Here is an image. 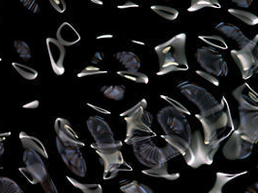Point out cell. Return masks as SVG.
<instances>
[{
    "instance_id": "6da1fadb",
    "label": "cell",
    "mask_w": 258,
    "mask_h": 193,
    "mask_svg": "<svg viewBox=\"0 0 258 193\" xmlns=\"http://www.w3.org/2000/svg\"><path fill=\"white\" fill-rule=\"evenodd\" d=\"M146 109L147 101L142 99L137 105L120 114L127 123V136L125 142L132 147L151 141L157 136L151 129L153 115Z\"/></svg>"
},
{
    "instance_id": "7a4b0ae2",
    "label": "cell",
    "mask_w": 258,
    "mask_h": 193,
    "mask_svg": "<svg viewBox=\"0 0 258 193\" xmlns=\"http://www.w3.org/2000/svg\"><path fill=\"white\" fill-rule=\"evenodd\" d=\"M186 46L187 34L180 33L155 47V52L160 64L157 75L188 71L189 66L186 53Z\"/></svg>"
},
{
    "instance_id": "3957f363",
    "label": "cell",
    "mask_w": 258,
    "mask_h": 193,
    "mask_svg": "<svg viewBox=\"0 0 258 193\" xmlns=\"http://www.w3.org/2000/svg\"><path fill=\"white\" fill-rule=\"evenodd\" d=\"M227 137V135L217 139L211 144H205L202 133L197 131L191 134L189 146L183 155L186 163L191 168H200L202 165H211L214 162L220 145Z\"/></svg>"
},
{
    "instance_id": "277c9868",
    "label": "cell",
    "mask_w": 258,
    "mask_h": 193,
    "mask_svg": "<svg viewBox=\"0 0 258 193\" xmlns=\"http://www.w3.org/2000/svg\"><path fill=\"white\" fill-rule=\"evenodd\" d=\"M178 89L183 96H186L194 105L198 107L201 116L208 117L215 113L223 111L224 109L223 102H219L203 87L183 81L178 84Z\"/></svg>"
},
{
    "instance_id": "5b68a950",
    "label": "cell",
    "mask_w": 258,
    "mask_h": 193,
    "mask_svg": "<svg viewBox=\"0 0 258 193\" xmlns=\"http://www.w3.org/2000/svg\"><path fill=\"white\" fill-rule=\"evenodd\" d=\"M157 119L166 135H177L190 141L192 132L185 113L168 106L158 112Z\"/></svg>"
},
{
    "instance_id": "8992f818",
    "label": "cell",
    "mask_w": 258,
    "mask_h": 193,
    "mask_svg": "<svg viewBox=\"0 0 258 193\" xmlns=\"http://www.w3.org/2000/svg\"><path fill=\"white\" fill-rule=\"evenodd\" d=\"M257 38L255 37L246 47L240 48V50L232 49L230 51L231 57L238 66L244 80L252 77L257 71Z\"/></svg>"
},
{
    "instance_id": "52a82bcc",
    "label": "cell",
    "mask_w": 258,
    "mask_h": 193,
    "mask_svg": "<svg viewBox=\"0 0 258 193\" xmlns=\"http://www.w3.org/2000/svg\"><path fill=\"white\" fill-rule=\"evenodd\" d=\"M196 59L204 72L211 73L214 76L224 77L228 74L227 62L223 55L210 47H202L196 51Z\"/></svg>"
},
{
    "instance_id": "ba28073f",
    "label": "cell",
    "mask_w": 258,
    "mask_h": 193,
    "mask_svg": "<svg viewBox=\"0 0 258 193\" xmlns=\"http://www.w3.org/2000/svg\"><path fill=\"white\" fill-rule=\"evenodd\" d=\"M196 118L200 121L202 126L205 144H211L212 142L219 139V133L223 132L226 128H228V126H230L232 129L234 128L230 114L223 110L208 117L201 116L199 113L196 114Z\"/></svg>"
},
{
    "instance_id": "9c48e42d",
    "label": "cell",
    "mask_w": 258,
    "mask_h": 193,
    "mask_svg": "<svg viewBox=\"0 0 258 193\" xmlns=\"http://www.w3.org/2000/svg\"><path fill=\"white\" fill-rule=\"evenodd\" d=\"M23 160L24 167H21L19 170L31 184L41 183L49 175L43 158L36 152L25 150Z\"/></svg>"
},
{
    "instance_id": "30bf717a",
    "label": "cell",
    "mask_w": 258,
    "mask_h": 193,
    "mask_svg": "<svg viewBox=\"0 0 258 193\" xmlns=\"http://www.w3.org/2000/svg\"><path fill=\"white\" fill-rule=\"evenodd\" d=\"M253 143L246 140L239 131L234 130L223 148V157L228 160L246 159L252 154Z\"/></svg>"
},
{
    "instance_id": "8fae6325",
    "label": "cell",
    "mask_w": 258,
    "mask_h": 193,
    "mask_svg": "<svg viewBox=\"0 0 258 193\" xmlns=\"http://www.w3.org/2000/svg\"><path fill=\"white\" fill-rule=\"evenodd\" d=\"M56 147L59 155L61 156V158L67 168L78 177L84 178L86 176L87 166L83 155L80 151V148L67 147L62 144L58 138H56Z\"/></svg>"
},
{
    "instance_id": "7c38bea8",
    "label": "cell",
    "mask_w": 258,
    "mask_h": 193,
    "mask_svg": "<svg viewBox=\"0 0 258 193\" xmlns=\"http://www.w3.org/2000/svg\"><path fill=\"white\" fill-rule=\"evenodd\" d=\"M133 152L138 161L147 168H153L167 162L162 148L151 141L133 147Z\"/></svg>"
},
{
    "instance_id": "4fadbf2b",
    "label": "cell",
    "mask_w": 258,
    "mask_h": 193,
    "mask_svg": "<svg viewBox=\"0 0 258 193\" xmlns=\"http://www.w3.org/2000/svg\"><path fill=\"white\" fill-rule=\"evenodd\" d=\"M240 123L237 129L246 140L256 144L258 140V110L239 109Z\"/></svg>"
},
{
    "instance_id": "5bb4252c",
    "label": "cell",
    "mask_w": 258,
    "mask_h": 193,
    "mask_svg": "<svg viewBox=\"0 0 258 193\" xmlns=\"http://www.w3.org/2000/svg\"><path fill=\"white\" fill-rule=\"evenodd\" d=\"M86 127L96 143H106L115 140L114 133L110 126L101 116L93 115L88 117L86 120Z\"/></svg>"
},
{
    "instance_id": "9a60e30c",
    "label": "cell",
    "mask_w": 258,
    "mask_h": 193,
    "mask_svg": "<svg viewBox=\"0 0 258 193\" xmlns=\"http://www.w3.org/2000/svg\"><path fill=\"white\" fill-rule=\"evenodd\" d=\"M54 131L57 135L56 138H58L62 144L80 149L84 147V143L80 139L75 130L72 128L70 122L67 119L58 117L54 123Z\"/></svg>"
},
{
    "instance_id": "2e32d148",
    "label": "cell",
    "mask_w": 258,
    "mask_h": 193,
    "mask_svg": "<svg viewBox=\"0 0 258 193\" xmlns=\"http://www.w3.org/2000/svg\"><path fill=\"white\" fill-rule=\"evenodd\" d=\"M47 48L50 59V64L53 72L57 75H62L65 73L64 61L66 56V49L58 41L54 38H47Z\"/></svg>"
},
{
    "instance_id": "e0dca14e",
    "label": "cell",
    "mask_w": 258,
    "mask_h": 193,
    "mask_svg": "<svg viewBox=\"0 0 258 193\" xmlns=\"http://www.w3.org/2000/svg\"><path fill=\"white\" fill-rule=\"evenodd\" d=\"M232 96L238 102L239 109L258 110L257 94L247 83L236 88L232 92Z\"/></svg>"
},
{
    "instance_id": "ac0fdd59",
    "label": "cell",
    "mask_w": 258,
    "mask_h": 193,
    "mask_svg": "<svg viewBox=\"0 0 258 193\" xmlns=\"http://www.w3.org/2000/svg\"><path fill=\"white\" fill-rule=\"evenodd\" d=\"M215 29L220 31L222 34L225 35L227 38L235 41L239 45L240 48L246 47V45L249 44L251 41L244 34V32L239 27H237L234 24L223 22L217 24L215 26Z\"/></svg>"
},
{
    "instance_id": "d6986e66",
    "label": "cell",
    "mask_w": 258,
    "mask_h": 193,
    "mask_svg": "<svg viewBox=\"0 0 258 193\" xmlns=\"http://www.w3.org/2000/svg\"><path fill=\"white\" fill-rule=\"evenodd\" d=\"M56 40L64 47H70L81 40L78 30L69 23H63L59 26L56 32Z\"/></svg>"
},
{
    "instance_id": "ffe728a7",
    "label": "cell",
    "mask_w": 258,
    "mask_h": 193,
    "mask_svg": "<svg viewBox=\"0 0 258 193\" xmlns=\"http://www.w3.org/2000/svg\"><path fill=\"white\" fill-rule=\"evenodd\" d=\"M19 137H20L21 143L23 145L24 150L33 151L37 154H39L41 157L48 158L47 149L39 138H37L35 136H32V135H29L24 132L20 133Z\"/></svg>"
},
{
    "instance_id": "44dd1931",
    "label": "cell",
    "mask_w": 258,
    "mask_h": 193,
    "mask_svg": "<svg viewBox=\"0 0 258 193\" xmlns=\"http://www.w3.org/2000/svg\"><path fill=\"white\" fill-rule=\"evenodd\" d=\"M142 174L153 177V178H159V179H165L168 181H176L180 178L179 173H170L168 170V162L163 163L159 166L153 167V168L144 169L141 171Z\"/></svg>"
},
{
    "instance_id": "7402d4cb",
    "label": "cell",
    "mask_w": 258,
    "mask_h": 193,
    "mask_svg": "<svg viewBox=\"0 0 258 193\" xmlns=\"http://www.w3.org/2000/svg\"><path fill=\"white\" fill-rule=\"evenodd\" d=\"M115 58L127 71H139L141 69V59L132 51H119L115 54Z\"/></svg>"
},
{
    "instance_id": "603a6c76",
    "label": "cell",
    "mask_w": 258,
    "mask_h": 193,
    "mask_svg": "<svg viewBox=\"0 0 258 193\" xmlns=\"http://www.w3.org/2000/svg\"><path fill=\"white\" fill-rule=\"evenodd\" d=\"M247 173V171L237 173V174H226L223 172H218L216 174V181L211 190L208 193H223V187L225 184H227L229 181H233L236 178L243 176Z\"/></svg>"
},
{
    "instance_id": "cb8c5ba5",
    "label": "cell",
    "mask_w": 258,
    "mask_h": 193,
    "mask_svg": "<svg viewBox=\"0 0 258 193\" xmlns=\"http://www.w3.org/2000/svg\"><path fill=\"white\" fill-rule=\"evenodd\" d=\"M162 138L166 142V144L171 146L176 151L180 153V155H184L188 150L189 142L185 138L177 135H162Z\"/></svg>"
},
{
    "instance_id": "d4e9b609",
    "label": "cell",
    "mask_w": 258,
    "mask_h": 193,
    "mask_svg": "<svg viewBox=\"0 0 258 193\" xmlns=\"http://www.w3.org/2000/svg\"><path fill=\"white\" fill-rule=\"evenodd\" d=\"M99 156V160L102 163V165L104 166V168H106L108 166H112V165H124L125 164V160L124 157L121 151H118L112 154H97Z\"/></svg>"
},
{
    "instance_id": "484cf974",
    "label": "cell",
    "mask_w": 258,
    "mask_h": 193,
    "mask_svg": "<svg viewBox=\"0 0 258 193\" xmlns=\"http://www.w3.org/2000/svg\"><path fill=\"white\" fill-rule=\"evenodd\" d=\"M123 147V143L120 140H113L111 142L106 143H92L91 148L94 149L97 154H112L118 151H121Z\"/></svg>"
},
{
    "instance_id": "4316f807",
    "label": "cell",
    "mask_w": 258,
    "mask_h": 193,
    "mask_svg": "<svg viewBox=\"0 0 258 193\" xmlns=\"http://www.w3.org/2000/svg\"><path fill=\"white\" fill-rule=\"evenodd\" d=\"M101 92L107 99L113 101H121L124 99L126 94V88L123 85H111V86H103Z\"/></svg>"
},
{
    "instance_id": "83f0119b",
    "label": "cell",
    "mask_w": 258,
    "mask_h": 193,
    "mask_svg": "<svg viewBox=\"0 0 258 193\" xmlns=\"http://www.w3.org/2000/svg\"><path fill=\"white\" fill-rule=\"evenodd\" d=\"M228 13L247 25L253 26L258 24V17L253 13L241 10V9H235V8H229Z\"/></svg>"
},
{
    "instance_id": "f1b7e54d",
    "label": "cell",
    "mask_w": 258,
    "mask_h": 193,
    "mask_svg": "<svg viewBox=\"0 0 258 193\" xmlns=\"http://www.w3.org/2000/svg\"><path fill=\"white\" fill-rule=\"evenodd\" d=\"M151 10L167 21H174L179 17V11L176 8L166 5H152Z\"/></svg>"
},
{
    "instance_id": "f546056e",
    "label": "cell",
    "mask_w": 258,
    "mask_h": 193,
    "mask_svg": "<svg viewBox=\"0 0 258 193\" xmlns=\"http://www.w3.org/2000/svg\"><path fill=\"white\" fill-rule=\"evenodd\" d=\"M66 179L74 187L80 189L82 193H103L102 186L98 183H82L69 176H67Z\"/></svg>"
},
{
    "instance_id": "4dcf8cb0",
    "label": "cell",
    "mask_w": 258,
    "mask_h": 193,
    "mask_svg": "<svg viewBox=\"0 0 258 193\" xmlns=\"http://www.w3.org/2000/svg\"><path fill=\"white\" fill-rule=\"evenodd\" d=\"M120 189L123 193H154L152 188L139 181H133L122 184Z\"/></svg>"
},
{
    "instance_id": "1f68e13d",
    "label": "cell",
    "mask_w": 258,
    "mask_h": 193,
    "mask_svg": "<svg viewBox=\"0 0 258 193\" xmlns=\"http://www.w3.org/2000/svg\"><path fill=\"white\" fill-rule=\"evenodd\" d=\"M117 74L121 77L126 78L127 80L133 81L138 84H147L149 82L148 76L139 71H119Z\"/></svg>"
},
{
    "instance_id": "d6a6232c",
    "label": "cell",
    "mask_w": 258,
    "mask_h": 193,
    "mask_svg": "<svg viewBox=\"0 0 258 193\" xmlns=\"http://www.w3.org/2000/svg\"><path fill=\"white\" fill-rule=\"evenodd\" d=\"M215 8L221 9L222 5L219 0H191L190 6L188 8V12H197L202 8Z\"/></svg>"
},
{
    "instance_id": "836d02e7",
    "label": "cell",
    "mask_w": 258,
    "mask_h": 193,
    "mask_svg": "<svg viewBox=\"0 0 258 193\" xmlns=\"http://www.w3.org/2000/svg\"><path fill=\"white\" fill-rule=\"evenodd\" d=\"M0 193H25L20 185L9 178L0 177Z\"/></svg>"
},
{
    "instance_id": "e575fe53",
    "label": "cell",
    "mask_w": 258,
    "mask_h": 193,
    "mask_svg": "<svg viewBox=\"0 0 258 193\" xmlns=\"http://www.w3.org/2000/svg\"><path fill=\"white\" fill-rule=\"evenodd\" d=\"M201 41L206 43L207 45L211 46L210 48H220V49H227L228 46L223 37L219 35H200L199 36Z\"/></svg>"
},
{
    "instance_id": "d590c367",
    "label": "cell",
    "mask_w": 258,
    "mask_h": 193,
    "mask_svg": "<svg viewBox=\"0 0 258 193\" xmlns=\"http://www.w3.org/2000/svg\"><path fill=\"white\" fill-rule=\"evenodd\" d=\"M12 66L18 73L26 80H34L38 76V72L33 68L22 65L20 63H12Z\"/></svg>"
},
{
    "instance_id": "8d00e7d4",
    "label": "cell",
    "mask_w": 258,
    "mask_h": 193,
    "mask_svg": "<svg viewBox=\"0 0 258 193\" xmlns=\"http://www.w3.org/2000/svg\"><path fill=\"white\" fill-rule=\"evenodd\" d=\"M14 48L16 49L19 56L24 60H29L32 56L31 48L27 43L22 40H16L14 41Z\"/></svg>"
},
{
    "instance_id": "74e56055",
    "label": "cell",
    "mask_w": 258,
    "mask_h": 193,
    "mask_svg": "<svg viewBox=\"0 0 258 193\" xmlns=\"http://www.w3.org/2000/svg\"><path fill=\"white\" fill-rule=\"evenodd\" d=\"M121 167L122 165H112V166L104 168V175H103L104 180H112L116 178L119 172L122 170Z\"/></svg>"
},
{
    "instance_id": "f35d334b",
    "label": "cell",
    "mask_w": 258,
    "mask_h": 193,
    "mask_svg": "<svg viewBox=\"0 0 258 193\" xmlns=\"http://www.w3.org/2000/svg\"><path fill=\"white\" fill-rule=\"evenodd\" d=\"M40 184L43 187L45 193H59L54 181L49 175L45 179V181H42Z\"/></svg>"
},
{
    "instance_id": "ab89813d",
    "label": "cell",
    "mask_w": 258,
    "mask_h": 193,
    "mask_svg": "<svg viewBox=\"0 0 258 193\" xmlns=\"http://www.w3.org/2000/svg\"><path fill=\"white\" fill-rule=\"evenodd\" d=\"M161 98L164 99L165 102H167L170 105V107L174 108V109L181 111V112H183V113H185V114H190L189 110L184 105H182L179 101L175 100V99H172V98L166 96H161Z\"/></svg>"
},
{
    "instance_id": "60d3db41",
    "label": "cell",
    "mask_w": 258,
    "mask_h": 193,
    "mask_svg": "<svg viewBox=\"0 0 258 193\" xmlns=\"http://www.w3.org/2000/svg\"><path fill=\"white\" fill-rule=\"evenodd\" d=\"M107 73V71H103L100 68H97L95 66H88L85 69H83L82 72L78 74V77H85L90 75H96V74H104Z\"/></svg>"
},
{
    "instance_id": "b9f144b4",
    "label": "cell",
    "mask_w": 258,
    "mask_h": 193,
    "mask_svg": "<svg viewBox=\"0 0 258 193\" xmlns=\"http://www.w3.org/2000/svg\"><path fill=\"white\" fill-rule=\"evenodd\" d=\"M196 73L198 75H200V77H202L204 80L208 81L209 83H212V84L215 85V86H219L220 85V81L218 80V78L216 76L212 75L211 73H208V72H204V71H200V70L196 71Z\"/></svg>"
},
{
    "instance_id": "7bdbcfd3",
    "label": "cell",
    "mask_w": 258,
    "mask_h": 193,
    "mask_svg": "<svg viewBox=\"0 0 258 193\" xmlns=\"http://www.w3.org/2000/svg\"><path fill=\"white\" fill-rule=\"evenodd\" d=\"M24 7L29 10L30 12L39 13L40 12V7L37 2V0H20Z\"/></svg>"
},
{
    "instance_id": "ee69618b",
    "label": "cell",
    "mask_w": 258,
    "mask_h": 193,
    "mask_svg": "<svg viewBox=\"0 0 258 193\" xmlns=\"http://www.w3.org/2000/svg\"><path fill=\"white\" fill-rule=\"evenodd\" d=\"M51 6L58 13H64L67 9V4L65 0H48Z\"/></svg>"
},
{
    "instance_id": "f6af8a7d",
    "label": "cell",
    "mask_w": 258,
    "mask_h": 193,
    "mask_svg": "<svg viewBox=\"0 0 258 193\" xmlns=\"http://www.w3.org/2000/svg\"><path fill=\"white\" fill-rule=\"evenodd\" d=\"M233 3L242 8H248L252 4L253 0H231Z\"/></svg>"
},
{
    "instance_id": "bcb514c9",
    "label": "cell",
    "mask_w": 258,
    "mask_h": 193,
    "mask_svg": "<svg viewBox=\"0 0 258 193\" xmlns=\"http://www.w3.org/2000/svg\"><path fill=\"white\" fill-rule=\"evenodd\" d=\"M118 9H127V8H138L139 7V4L133 2V1H127L125 2L124 4H121V5H118Z\"/></svg>"
},
{
    "instance_id": "7dc6e473",
    "label": "cell",
    "mask_w": 258,
    "mask_h": 193,
    "mask_svg": "<svg viewBox=\"0 0 258 193\" xmlns=\"http://www.w3.org/2000/svg\"><path fill=\"white\" fill-rule=\"evenodd\" d=\"M104 57H105V55L102 53V52H96L94 54V56L92 57V59H91V62L93 63V64H98V63H100L101 61L104 60Z\"/></svg>"
},
{
    "instance_id": "c3c4849f",
    "label": "cell",
    "mask_w": 258,
    "mask_h": 193,
    "mask_svg": "<svg viewBox=\"0 0 258 193\" xmlns=\"http://www.w3.org/2000/svg\"><path fill=\"white\" fill-rule=\"evenodd\" d=\"M258 183L255 182L253 185H250L249 187H247L246 190V193H258Z\"/></svg>"
},
{
    "instance_id": "681fc988",
    "label": "cell",
    "mask_w": 258,
    "mask_h": 193,
    "mask_svg": "<svg viewBox=\"0 0 258 193\" xmlns=\"http://www.w3.org/2000/svg\"><path fill=\"white\" fill-rule=\"evenodd\" d=\"M88 106H89V107H91L92 109H96V110H99V111H101V112H104V113H106V114H109V113H110L108 110L100 109V108H97V107H94V106H93V105H91V104H88Z\"/></svg>"
},
{
    "instance_id": "f907efd6",
    "label": "cell",
    "mask_w": 258,
    "mask_h": 193,
    "mask_svg": "<svg viewBox=\"0 0 258 193\" xmlns=\"http://www.w3.org/2000/svg\"><path fill=\"white\" fill-rule=\"evenodd\" d=\"M4 150H5V148H4V144H3V140L0 139V157L4 154Z\"/></svg>"
},
{
    "instance_id": "816d5d0a",
    "label": "cell",
    "mask_w": 258,
    "mask_h": 193,
    "mask_svg": "<svg viewBox=\"0 0 258 193\" xmlns=\"http://www.w3.org/2000/svg\"><path fill=\"white\" fill-rule=\"evenodd\" d=\"M91 2H93L95 4H99V5H103L104 2L102 0H90Z\"/></svg>"
},
{
    "instance_id": "f5cc1de1",
    "label": "cell",
    "mask_w": 258,
    "mask_h": 193,
    "mask_svg": "<svg viewBox=\"0 0 258 193\" xmlns=\"http://www.w3.org/2000/svg\"><path fill=\"white\" fill-rule=\"evenodd\" d=\"M112 37V35H106V36H100L98 37V39H102V38H110Z\"/></svg>"
}]
</instances>
